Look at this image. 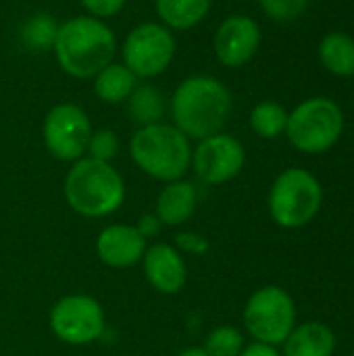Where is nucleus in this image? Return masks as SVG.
Masks as SVG:
<instances>
[{"label": "nucleus", "instance_id": "f8f14e48", "mask_svg": "<svg viewBox=\"0 0 354 356\" xmlns=\"http://www.w3.org/2000/svg\"><path fill=\"white\" fill-rule=\"evenodd\" d=\"M261 27L252 17L230 15L213 35V52L223 67L240 69L255 58L261 48Z\"/></svg>", "mask_w": 354, "mask_h": 356}, {"label": "nucleus", "instance_id": "7c9ffc66", "mask_svg": "<svg viewBox=\"0 0 354 356\" xmlns=\"http://www.w3.org/2000/svg\"><path fill=\"white\" fill-rule=\"evenodd\" d=\"M236 2H246V0H236Z\"/></svg>", "mask_w": 354, "mask_h": 356}, {"label": "nucleus", "instance_id": "c756f323", "mask_svg": "<svg viewBox=\"0 0 354 356\" xmlns=\"http://www.w3.org/2000/svg\"><path fill=\"white\" fill-rule=\"evenodd\" d=\"M175 356H211L202 346H192V348H186L182 353H177Z\"/></svg>", "mask_w": 354, "mask_h": 356}, {"label": "nucleus", "instance_id": "ddd939ff", "mask_svg": "<svg viewBox=\"0 0 354 356\" xmlns=\"http://www.w3.org/2000/svg\"><path fill=\"white\" fill-rule=\"evenodd\" d=\"M144 277L152 290L165 296L179 294L188 282V267L184 254L165 242H156L146 248L142 257Z\"/></svg>", "mask_w": 354, "mask_h": 356}, {"label": "nucleus", "instance_id": "dca6fc26", "mask_svg": "<svg viewBox=\"0 0 354 356\" xmlns=\"http://www.w3.org/2000/svg\"><path fill=\"white\" fill-rule=\"evenodd\" d=\"M282 346V356H334L336 336L325 323L307 321L296 325Z\"/></svg>", "mask_w": 354, "mask_h": 356}, {"label": "nucleus", "instance_id": "4468645a", "mask_svg": "<svg viewBox=\"0 0 354 356\" xmlns=\"http://www.w3.org/2000/svg\"><path fill=\"white\" fill-rule=\"evenodd\" d=\"M148 248V240L136 229V225L115 223L106 225L96 238V254L100 263L111 269H129L142 263Z\"/></svg>", "mask_w": 354, "mask_h": 356}, {"label": "nucleus", "instance_id": "f3484780", "mask_svg": "<svg viewBox=\"0 0 354 356\" xmlns=\"http://www.w3.org/2000/svg\"><path fill=\"white\" fill-rule=\"evenodd\" d=\"M140 79L121 63L113 60L92 77V92L104 104H125Z\"/></svg>", "mask_w": 354, "mask_h": 356}, {"label": "nucleus", "instance_id": "39448f33", "mask_svg": "<svg viewBox=\"0 0 354 356\" xmlns=\"http://www.w3.org/2000/svg\"><path fill=\"white\" fill-rule=\"evenodd\" d=\"M323 204V188L319 179L303 167L282 171L269 190L267 207L275 225L284 229H300L309 225Z\"/></svg>", "mask_w": 354, "mask_h": 356}, {"label": "nucleus", "instance_id": "412c9836", "mask_svg": "<svg viewBox=\"0 0 354 356\" xmlns=\"http://www.w3.org/2000/svg\"><path fill=\"white\" fill-rule=\"evenodd\" d=\"M288 111L275 100H263L250 111V127L259 138L275 140L286 134Z\"/></svg>", "mask_w": 354, "mask_h": 356}, {"label": "nucleus", "instance_id": "7ed1b4c3", "mask_svg": "<svg viewBox=\"0 0 354 356\" xmlns=\"http://www.w3.org/2000/svg\"><path fill=\"white\" fill-rule=\"evenodd\" d=\"M125 179L113 163L83 156L71 163L63 196L69 209L86 219H102L117 213L125 202Z\"/></svg>", "mask_w": 354, "mask_h": 356}, {"label": "nucleus", "instance_id": "c85d7f7f", "mask_svg": "<svg viewBox=\"0 0 354 356\" xmlns=\"http://www.w3.org/2000/svg\"><path fill=\"white\" fill-rule=\"evenodd\" d=\"M240 356H282V353L277 350V346L263 344V342H252V344H246L242 348Z\"/></svg>", "mask_w": 354, "mask_h": 356}, {"label": "nucleus", "instance_id": "2f4dec72", "mask_svg": "<svg viewBox=\"0 0 354 356\" xmlns=\"http://www.w3.org/2000/svg\"><path fill=\"white\" fill-rule=\"evenodd\" d=\"M353 356H354V353H353Z\"/></svg>", "mask_w": 354, "mask_h": 356}, {"label": "nucleus", "instance_id": "4be33fe9", "mask_svg": "<svg viewBox=\"0 0 354 356\" xmlns=\"http://www.w3.org/2000/svg\"><path fill=\"white\" fill-rule=\"evenodd\" d=\"M58 23L48 13H35L21 25V42L27 50L48 52L52 50Z\"/></svg>", "mask_w": 354, "mask_h": 356}, {"label": "nucleus", "instance_id": "bb28decb", "mask_svg": "<svg viewBox=\"0 0 354 356\" xmlns=\"http://www.w3.org/2000/svg\"><path fill=\"white\" fill-rule=\"evenodd\" d=\"M175 248L184 254H192V257H200L209 250V242L204 236L196 234V232H182L175 236Z\"/></svg>", "mask_w": 354, "mask_h": 356}, {"label": "nucleus", "instance_id": "9b49d317", "mask_svg": "<svg viewBox=\"0 0 354 356\" xmlns=\"http://www.w3.org/2000/svg\"><path fill=\"white\" fill-rule=\"evenodd\" d=\"M246 165L244 144L232 134L219 131L209 138H202L192 146L190 169L196 177L209 186H221L232 181L242 173Z\"/></svg>", "mask_w": 354, "mask_h": 356}, {"label": "nucleus", "instance_id": "423d86ee", "mask_svg": "<svg viewBox=\"0 0 354 356\" xmlns=\"http://www.w3.org/2000/svg\"><path fill=\"white\" fill-rule=\"evenodd\" d=\"M342 131L344 113L330 98H309L288 113V142L305 154L328 152L338 144Z\"/></svg>", "mask_w": 354, "mask_h": 356}, {"label": "nucleus", "instance_id": "6ab92c4d", "mask_svg": "<svg viewBox=\"0 0 354 356\" xmlns=\"http://www.w3.org/2000/svg\"><path fill=\"white\" fill-rule=\"evenodd\" d=\"M167 106L169 104H167L165 94L152 83H138L136 90L131 92V96L125 100L127 117L131 123H136V127H144V125L163 121Z\"/></svg>", "mask_w": 354, "mask_h": 356}, {"label": "nucleus", "instance_id": "2eb2a0df", "mask_svg": "<svg viewBox=\"0 0 354 356\" xmlns=\"http://www.w3.org/2000/svg\"><path fill=\"white\" fill-rule=\"evenodd\" d=\"M198 204V190L196 186L182 177L175 181L165 184V188L156 196L154 215L159 221L167 227H179L184 225L196 211Z\"/></svg>", "mask_w": 354, "mask_h": 356}, {"label": "nucleus", "instance_id": "a878e982", "mask_svg": "<svg viewBox=\"0 0 354 356\" xmlns=\"http://www.w3.org/2000/svg\"><path fill=\"white\" fill-rule=\"evenodd\" d=\"M79 2H81L86 15L102 19V21L117 17L127 4V0H79Z\"/></svg>", "mask_w": 354, "mask_h": 356}, {"label": "nucleus", "instance_id": "cd10ccee", "mask_svg": "<svg viewBox=\"0 0 354 356\" xmlns=\"http://www.w3.org/2000/svg\"><path fill=\"white\" fill-rule=\"evenodd\" d=\"M161 227H163V223H161V221H159V217H156V215H152V213L142 215V217L138 219V223H136V229H138L146 240H150V238L159 236Z\"/></svg>", "mask_w": 354, "mask_h": 356}, {"label": "nucleus", "instance_id": "aec40b11", "mask_svg": "<svg viewBox=\"0 0 354 356\" xmlns=\"http://www.w3.org/2000/svg\"><path fill=\"white\" fill-rule=\"evenodd\" d=\"M319 58L334 75L351 77L354 75V40L344 31L328 33L319 44Z\"/></svg>", "mask_w": 354, "mask_h": 356}, {"label": "nucleus", "instance_id": "9d476101", "mask_svg": "<svg viewBox=\"0 0 354 356\" xmlns=\"http://www.w3.org/2000/svg\"><path fill=\"white\" fill-rule=\"evenodd\" d=\"M52 334L69 346H88L104 334V311L88 294H67L58 298L48 317Z\"/></svg>", "mask_w": 354, "mask_h": 356}, {"label": "nucleus", "instance_id": "6e6552de", "mask_svg": "<svg viewBox=\"0 0 354 356\" xmlns=\"http://www.w3.org/2000/svg\"><path fill=\"white\" fill-rule=\"evenodd\" d=\"M244 327L255 342L282 346L296 327V302L280 286H263L244 305Z\"/></svg>", "mask_w": 354, "mask_h": 356}, {"label": "nucleus", "instance_id": "a211bd4d", "mask_svg": "<svg viewBox=\"0 0 354 356\" xmlns=\"http://www.w3.org/2000/svg\"><path fill=\"white\" fill-rule=\"evenodd\" d=\"M213 8V0H154L159 21L175 31H190L200 25Z\"/></svg>", "mask_w": 354, "mask_h": 356}, {"label": "nucleus", "instance_id": "0eeeda50", "mask_svg": "<svg viewBox=\"0 0 354 356\" xmlns=\"http://www.w3.org/2000/svg\"><path fill=\"white\" fill-rule=\"evenodd\" d=\"M177 54V38L161 21H142L134 25L121 46L119 60L142 81L163 75Z\"/></svg>", "mask_w": 354, "mask_h": 356}, {"label": "nucleus", "instance_id": "b1692460", "mask_svg": "<svg viewBox=\"0 0 354 356\" xmlns=\"http://www.w3.org/2000/svg\"><path fill=\"white\" fill-rule=\"evenodd\" d=\"M119 148H121V142H119V136L113 129H108V127L94 129L92 136H90V142H88L86 156L102 161V163H113L117 159V154H119Z\"/></svg>", "mask_w": 354, "mask_h": 356}, {"label": "nucleus", "instance_id": "f257e3e1", "mask_svg": "<svg viewBox=\"0 0 354 356\" xmlns=\"http://www.w3.org/2000/svg\"><path fill=\"white\" fill-rule=\"evenodd\" d=\"M234 98L230 88L215 75L194 73L184 77L171 98V123L190 140H202L223 131L232 115Z\"/></svg>", "mask_w": 354, "mask_h": 356}, {"label": "nucleus", "instance_id": "1a4fd4ad", "mask_svg": "<svg viewBox=\"0 0 354 356\" xmlns=\"http://www.w3.org/2000/svg\"><path fill=\"white\" fill-rule=\"evenodd\" d=\"M94 127L88 113L75 102H58L44 115L42 142L50 156L75 163L86 156Z\"/></svg>", "mask_w": 354, "mask_h": 356}, {"label": "nucleus", "instance_id": "5701e85b", "mask_svg": "<svg viewBox=\"0 0 354 356\" xmlns=\"http://www.w3.org/2000/svg\"><path fill=\"white\" fill-rule=\"evenodd\" d=\"M244 346V334L238 327L219 325L213 332H209L202 348L211 356H240Z\"/></svg>", "mask_w": 354, "mask_h": 356}, {"label": "nucleus", "instance_id": "f03ea898", "mask_svg": "<svg viewBox=\"0 0 354 356\" xmlns=\"http://www.w3.org/2000/svg\"><path fill=\"white\" fill-rule=\"evenodd\" d=\"M52 54L61 71L73 79H92L117 60L119 42L111 25L90 15H75L58 23Z\"/></svg>", "mask_w": 354, "mask_h": 356}, {"label": "nucleus", "instance_id": "393cba45", "mask_svg": "<svg viewBox=\"0 0 354 356\" xmlns=\"http://www.w3.org/2000/svg\"><path fill=\"white\" fill-rule=\"evenodd\" d=\"M307 2L309 0H259L263 13L277 23H288L298 19L305 13Z\"/></svg>", "mask_w": 354, "mask_h": 356}, {"label": "nucleus", "instance_id": "20e7f679", "mask_svg": "<svg viewBox=\"0 0 354 356\" xmlns=\"http://www.w3.org/2000/svg\"><path fill=\"white\" fill-rule=\"evenodd\" d=\"M134 165L148 177L169 184L186 177L192 163V142L173 123L136 127L127 144Z\"/></svg>", "mask_w": 354, "mask_h": 356}]
</instances>
